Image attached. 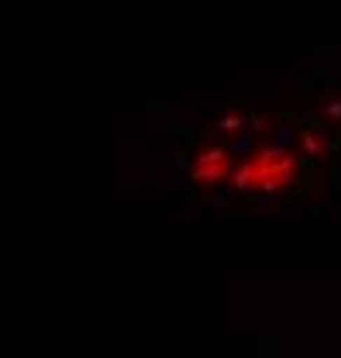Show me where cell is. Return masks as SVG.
Returning <instances> with one entry per match:
<instances>
[{
    "instance_id": "1",
    "label": "cell",
    "mask_w": 341,
    "mask_h": 358,
    "mask_svg": "<svg viewBox=\"0 0 341 358\" xmlns=\"http://www.w3.org/2000/svg\"><path fill=\"white\" fill-rule=\"evenodd\" d=\"M293 176H297V159L283 148H258L231 173L242 193H276L286 182H293Z\"/></svg>"
},
{
    "instance_id": "2",
    "label": "cell",
    "mask_w": 341,
    "mask_h": 358,
    "mask_svg": "<svg viewBox=\"0 0 341 358\" xmlns=\"http://www.w3.org/2000/svg\"><path fill=\"white\" fill-rule=\"evenodd\" d=\"M228 173H231V159H228V152L221 145L204 148L197 155V162H193V179L197 182H221Z\"/></svg>"
}]
</instances>
